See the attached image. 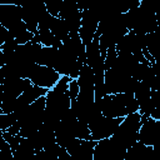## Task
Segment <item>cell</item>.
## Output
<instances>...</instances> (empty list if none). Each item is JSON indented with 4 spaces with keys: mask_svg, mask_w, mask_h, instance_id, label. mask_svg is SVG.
<instances>
[{
    "mask_svg": "<svg viewBox=\"0 0 160 160\" xmlns=\"http://www.w3.org/2000/svg\"><path fill=\"white\" fill-rule=\"evenodd\" d=\"M141 126V115L139 111L131 112L124 116L112 136L125 148L129 149L132 144L138 141V132Z\"/></svg>",
    "mask_w": 160,
    "mask_h": 160,
    "instance_id": "6da1fadb",
    "label": "cell"
},
{
    "mask_svg": "<svg viewBox=\"0 0 160 160\" xmlns=\"http://www.w3.org/2000/svg\"><path fill=\"white\" fill-rule=\"evenodd\" d=\"M126 149L111 135L96 141L92 160H124Z\"/></svg>",
    "mask_w": 160,
    "mask_h": 160,
    "instance_id": "7a4b0ae2",
    "label": "cell"
},
{
    "mask_svg": "<svg viewBox=\"0 0 160 160\" xmlns=\"http://www.w3.org/2000/svg\"><path fill=\"white\" fill-rule=\"evenodd\" d=\"M122 119H124L122 116L108 118V116H104L102 114L94 118L92 120H90L88 122V126H89L90 132H91V139L98 141L100 139L111 136Z\"/></svg>",
    "mask_w": 160,
    "mask_h": 160,
    "instance_id": "3957f363",
    "label": "cell"
},
{
    "mask_svg": "<svg viewBox=\"0 0 160 160\" xmlns=\"http://www.w3.org/2000/svg\"><path fill=\"white\" fill-rule=\"evenodd\" d=\"M45 100H46L45 110L51 114H55L60 119L70 109V105H71V100L66 94V91L61 92L54 89L48 90V92L45 94Z\"/></svg>",
    "mask_w": 160,
    "mask_h": 160,
    "instance_id": "277c9868",
    "label": "cell"
},
{
    "mask_svg": "<svg viewBox=\"0 0 160 160\" xmlns=\"http://www.w3.org/2000/svg\"><path fill=\"white\" fill-rule=\"evenodd\" d=\"M59 78H60V74L56 70H54L50 66L39 65V64L34 65V68L29 75V79L31 80L32 84L46 88V89L54 88V85L56 84Z\"/></svg>",
    "mask_w": 160,
    "mask_h": 160,
    "instance_id": "5b68a950",
    "label": "cell"
},
{
    "mask_svg": "<svg viewBox=\"0 0 160 160\" xmlns=\"http://www.w3.org/2000/svg\"><path fill=\"white\" fill-rule=\"evenodd\" d=\"M160 136V121L148 116L142 122L138 132V141L144 145L154 146L156 145Z\"/></svg>",
    "mask_w": 160,
    "mask_h": 160,
    "instance_id": "8992f818",
    "label": "cell"
},
{
    "mask_svg": "<svg viewBox=\"0 0 160 160\" xmlns=\"http://www.w3.org/2000/svg\"><path fill=\"white\" fill-rule=\"evenodd\" d=\"M95 144L96 140H84L74 138L65 149L69 155L76 160H92V151Z\"/></svg>",
    "mask_w": 160,
    "mask_h": 160,
    "instance_id": "52a82bcc",
    "label": "cell"
},
{
    "mask_svg": "<svg viewBox=\"0 0 160 160\" xmlns=\"http://www.w3.org/2000/svg\"><path fill=\"white\" fill-rule=\"evenodd\" d=\"M98 24H99V18L92 10L90 9L81 10V25L79 29V36L84 42V45H88L92 40Z\"/></svg>",
    "mask_w": 160,
    "mask_h": 160,
    "instance_id": "ba28073f",
    "label": "cell"
},
{
    "mask_svg": "<svg viewBox=\"0 0 160 160\" xmlns=\"http://www.w3.org/2000/svg\"><path fill=\"white\" fill-rule=\"evenodd\" d=\"M21 16H22V8L20 5H14V4L0 5V22L6 29L21 21Z\"/></svg>",
    "mask_w": 160,
    "mask_h": 160,
    "instance_id": "9c48e42d",
    "label": "cell"
},
{
    "mask_svg": "<svg viewBox=\"0 0 160 160\" xmlns=\"http://www.w3.org/2000/svg\"><path fill=\"white\" fill-rule=\"evenodd\" d=\"M104 58L101 56L100 52V48H99V35H94L92 40L85 45V64H88L89 66H94L96 62L100 61V59Z\"/></svg>",
    "mask_w": 160,
    "mask_h": 160,
    "instance_id": "30bf717a",
    "label": "cell"
},
{
    "mask_svg": "<svg viewBox=\"0 0 160 160\" xmlns=\"http://www.w3.org/2000/svg\"><path fill=\"white\" fill-rule=\"evenodd\" d=\"M50 30H51L52 35L59 38L61 41L69 35V30H68V26H66L65 21L59 16L54 18V20L51 22V26H50Z\"/></svg>",
    "mask_w": 160,
    "mask_h": 160,
    "instance_id": "8fae6325",
    "label": "cell"
},
{
    "mask_svg": "<svg viewBox=\"0 0 160 160\" xmlns=\"http://www.w3.org/2000/svg\"><path fill=\"white\" fill-rule=\"evenodd\" d=\"M74 134L75 138L78 139H84V140H92L91 139V132L86 122H82L80 120H76L74 124Z\"/></svg>",
    "mask_w": 160,
    "mask_h": 160,
    "instance_id": "7c38bea8",
    "label": "cell"
},
{
    "mask_svg": "<svg viewBox=\"0 0 160 160\" xmlns=\"http://www.w3.org/2000/svg\"><path fill=\"white\" fill-rule=\"evenodd\" d=\"M80 9L78 8L76 2L74 0H62V4H61V8H60V11H59V18L61 19H65L66 16L79 11Z\"/></svg>",
    "mask_w": 160,
    "mask_h": 160,
    "instance_id": "4fadbf2b",
    "label": "cell"
},
{
    "mask_svg": "<svg viewBox=\"0 0 160 160\" xmlns=\"http://www.w3.org/2000/svg\"><path fill=\"white\" fill-rule=\"evenodd\" d=\"M38 36L40 40V44L42 46H52L54 44V39L55 36L52 35L50 29H45V28H38Z\"/></svg>",
    "mask_w": 160,
    "mask_h": 160,
    "instance_id": "5bb4252c",
    "label": "cell"
},
{
    "mask_svg": "<svg viewBox=\"0 0 160 160\" xmlns=\"http://www.w3.org/2000/svg\"><path fill=\"white\" fill-rule=\"evenodd\" d=\"M118 58V52L115 50V46H110L104 56V65H105V70H109L110 68H112V65L115 64V60Z\"/></svg>",
    "mask_w": 160,
    "mask_h": 160,
    "instance_id": "9a60e30c",
    "label": "cell"
},
{
    "mask_svg": "<svg viewBox=\"0 0 160 160\" xmlns=\"http://www.w3.org/2000/svg\"><path fill=\"white\" fill-rule=\"evenodd\" d=\"M44 4H45L48 12H50L54 16H58L61 4H62V0H44Z\"/></svg>",
    "mask_w": 160,
    "mask_h": 160,
    "instance_id": "2e32d148",
    "label": "cell"
},
{
    "mask_svg": "<svg viewBox=\"0 0 160 160\" xmlns=\"http://www.w3.org/2000/svg\"><path fill=\"white\" fill-rule=\"evenodd\" d=\"M15 121H16V119H15V116H14L12 112H10V114L2 112L0 115V130H2V131L8 130Z\"/></svg>",
    "mask_w": 160,
    "mask_h": 160,
    "instance_id": "e0dca14e",
    "label": "cell"
},
{
    "mask_svg": "<svg viewBox=\"0 0 160 160\" xmlns=\"http://www.w3.org/2000/svg\"><path fill=\"white\" fill-rule=\"evenodd\" d=\"M66 94L69 95L70 100H75L79 95V84L76 81V79H70L69 85H68V90Z\"/></svg>",
    "mask_w": 160,
    "mask_h": 160,
    "instance_id": "ac0fdd59",
    "label": "cell"
},
{
    "mask_svg": "<svg viewBox=\"0 0 160 160\" xmlns=\"http://www.w3.org/2000/svg\"><path fill=\"white\" fill-rule=\"evenodd\" d=\"M69 81H70V78L68 75H60L59 80L56 81V84L54 85V90H58V91H61V92H65L68 90V85H69Z\"/></svg>",
    "mask_w": 160,
    "mask_h": 160,
    "instance_id": "d6986e66",
    "label": "cell"
},
{
    "mask_svg": "<svg viewBox=\"0 0 160 160\" xmlns=\"http://www.w3.org/2000/svg\"><path fill=\"white\" fill-rule=\"evenodd\" d=\"M18 41L15 40V39H10V40H6V41H4L2 44H1V46H0V49L2 50V52L4 54H6V52H11V51H15V49L18 48Z\"/></svg>",
    "mask_w": 160,
    "mask_h": 160,
    "instance_id": "ffe728a7",
    "label": "cell"
},
{
    "mask_svg": "<svg viewBox=\"0 0 160 160\" xmlns=\"http://www.w3.org/2000/svg\"><path fill=\"white\" fill-rule=\"evenodd\" d=\"M4 65H5V56H4L2 50L0 49V68H1V66H4Z\"/></svg>",
    "mask_w": 160,
    "mask_h": 160,
    "instance_id": "44dd1931",
    "label": "cell"
},
{
    "mask_svg": "<svg viewBox=\"0 0 160 160\" xmlns=\"http://www.w3.org/2000/svg\"><path fill=\"white\" fill-rule=\"evenodd\" d=\"M2 132H4V131H2V130H0V141H2V140H4V136H2Z\"/></svg>",
    "mask_w": 160,
    "mask_h": 160,
    "instance_id": "7402d4cb",
    "label": "cell"
},
{
    "mask_svg": "<svg viewBox=\"0 0 160 160\" xmlns=\"http://www.w3.org/2000/svg\"><path fill=\"white\" fill-rule=\"evenodd\" d=\"M2 42H4V39H2V36H1V34H0V46H1Z\"/></svg>",
    "mask_w": 160,
    "mask_h": 160,
    "instance_id": "603a6c76",
    "label": "cell"
},
{
    "mask_svg": "<svg viewBox=\"0 0 160 160\" xmlns=\"http://www.w3.org/2000/svg\"><path fill=\"white\" fill-rule=\"evenodd\" d=\"M2 114V109H1V105H0V115Z\"/></svg>",
    "mask_w": 160,
    "mask_h": 160,
    "instance_id": "cb8c5ba5",
    "label": "cell"
}]
</instances>
